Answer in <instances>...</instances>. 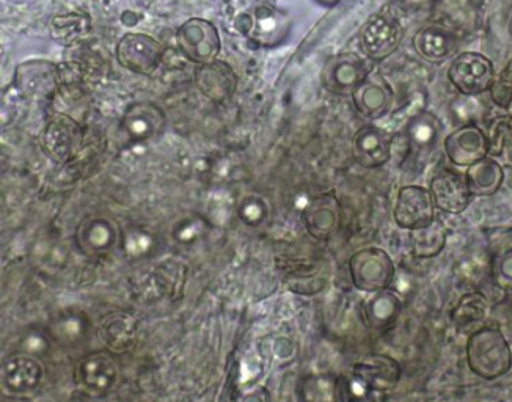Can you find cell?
<instances>
[{"mask_svg":"<svg viewBox=\"0 0 512 402\" xmlns=\"http://www.w3.org/2000/svg\"><path fill=\"white\" fill-rule=\"evenodd\" d=\"M393 140L395 137L379 126H363L352 140L355 161L365 169L384 167L392 159Z\"/></svg>","mask_w":512,"mask_h":402,"instance_id":"cell-12","label":"cell"},{"mask_svg":"<svg viewBox=\"0 0 512 402\" xmlns=\"http://www.w3.org/2000/svg\"><path fill=\"white\" fill-rule=\"evenodd\" d=\"M195 84L209 101L225 103L235 95L238 77L228 63L216 59L205 65H198L195 71Z\"/></svg>","mask_w":512,"mask_h":402,"instance_id":"cell-15","label":"cell"},{"mask_svg":"<svg viewBox=\"0 0 512 402\" xmlns=\"http://www.w3.org/2000/svg\"><path fill=\"white\" fill-rule=\"evenodd\" d=\"M92 29V21L84 13H70V15L57 16L52 21V37L60 44L70 46L76 41L84 40Z\"/></svg>","mask_w":512,"mask_h":402,"instance_id":"cell-23","label":"cell"},{"mask_svg":"<svg viewBox=\"0 0 512 402\" xmlns=\"http://www.w3.org/2000/svg\"><path fill=\"white\" fill-rule=\"evenodd\" d=\"M352 283L363 293H377L390 288L396 267L392 256L379 247H366L352 255L349 261Z\"/></svg>","mask_w":512,"mask_h":402,"instance_id":"cell-3","label":"cell"},{"mask_svg":"<svg viewBox=\"0 0 512 402\" xmlns=\"http://www.w3.org/2000/svg\"><path fill=\"white\" fill-rule=\"evenodd\" d=\"M447 241V228L439 220H434L428 227L409 231L410 255L417 260H431L445 250Z\"/></svg>","mask_w":512,"mask_h":402,"instance_id":"cell-20","label":"cell"},{"mask_svg":"<svg viewBox=\"0 0 512 402\" xmlns=\"http://www.w3.org/2000/svg\"><path fill=\"white\" fill-rule=\"evenodd\" d=\"M404 29L393 13L381 11L371 16L360 30V48L371 60H384L403 41Z\"/></svg>","mask_w":512,"mask_h":402,"instance_id":"cell-4","label":"cell"},{"mask_svg":"<svg viewBox=\"0 0 512 402\" xmlns=\"http://www.w3.org/2000/svg\"><path fill=\"white\" fill-rule=\"evenodd\" d=\"M176 43L181 54L189 62L197 65H205L216 60L222 48L219 30L213 22L202 18H192L184 22L176 33Z\"/></svg>","mask_w":512,"mask_h":402,"instance_id":"cell-6","label":"cell"},{"mask_svg":"<svg viewBox=\"0 0 512 402\" xmlns=\"http://www.w3.org/2000/svg\"><path fill=\"white\" fill-rule=\"evenodd\" d=\"M495 274H497L500 285L508 289L512 288V249L506 250L503 255L498 256Z\"/></svg>","mask_w":512,"mask_h":402,"instance_id":"cell-28","label":"cell"},{"mask_svg":"<svg viewBox=\"0 0 512 402\" xmlns=\"http://www.w3.org/2000/svg\"><path fill=\"white\" fill-rule=\"evenodd\" d=\"M448 81L467 98L491 92L494 85L495 68L489 57L480 52H462L448 68Z\"/></svg>","mask_w":512,"mask_h":402,"instance_id":"cell-2","label":"cell"},{"mask_svg":"<svg viewBox=\"0 0 512 402\" xmlns=\"http://www.w3.org/2000/svg\"><path fill=\"white\" fill-rule=\"evenodd\" d=\"M440 125L437 118L429 112H420L410 120L407 137L410 145L418 150L432 147L439 137Z\"/></svg>","mask_w":512,"mask_h":402,"instance_id":"cell-24","label":"cell"},{"mask_svg":"<svg viewBox=\"0 0 512 402\" xmlns=\"http://www.w3.org/2000/svg\"><path fill=\"white\" fill-rule=\"evenodd\" d=\"M354 376L377 393L392 392L401 381V365L387 354H370L355 363Z\"/></svg>","mask_w":512,"mask_h":402,"instance_id":"cell-14","label":"cell"},{"mask_svg":"<svg viewBox=\"0 0 512 402\" xmlns=\"http://www.w3.org/2000/svg\"><path fill=\"white\" fill-rule=\"evenodd\" d=\"M403 311V300L393 289L387 288L377 293H370L363 302V319L368 329L373 332L387 333L398 324Z\"/></svg>","mask_w":512,"mask_h":402,"instance_id":"cell-16","label":"cell"},{"mask_svg":"<svg viewBox=\"0 0 512 402\" xmlns=\"http://www.w3.org/2000/svg\"><path fill=\"white\" fill-rule=\"evenodd\" d=\"M164 125V115L154 104L137 103L129 107L125 115V128L132 136L145 137L154 134V131Z\"/></svg>","mask_w":512,"mask_h":402,"instance_id":"cell-21","label":"cell"},{"mask_svg":"<svg viewBox=\"0 0 512 402\" xmlns=\"http://www.w3.org/2000/svg\"><path fill=\"white\" fill-rule=\"evenodd\" d=\"M511 125H512V121H511Z\"/></svg>","mask_w":512,"mask_h":402,"instance_id":"cell-29","label":"cell"},{"mask_svg":"<svg viewBox=\"0 0 512 402\" xmlns=\"http://www.w3.org/2000/svg\"><path fill=\"white\" fill-rule=\"evenodd\" d=\"M16 84L26 98H49L55 90V68L49 62L24 63L16 73Z\"/></svg>","mask_w":512,"mask_h":402,"instance_id":"cell-18","label":"cell"},{"mask_svg":"<svg viewBox=\"0 0 512 402\" xmlns=\"http://www.w3.org/2000/svg\"><path fill=\"white\" fill-rule=\"evenodd\" d=\"M241 26L242 32L246 33L247 38L253 43L260 44L264 48H275L288 37L291 19L285 11L264 2L244 15Z\"/></svg>","mask_w":512,"mask_h":402,"instance_id":"cell-5","label":"cell"},{"mask_svg":"<svg viewBox=\"0 0 512 402\" xmlns=\"http://www.w3.org/2000/svg\"><path fill=\"white\" fill-rule=\"evenodd\" d=\"M164 48L147 33H128L117 46V60L125 70L140 76H151L158 70Z\"/></svg>","mask_w":512,"mask_h":402,"instance_id":"cell-9","label":"cell"},{"mask_svg":"<svg viewBox=\"0 0 512 402\" xmlns=\"http://www.w3.org/2000/svg\"><path fill=\"white\" fill-rule=\"evenodd\" d=\"M489 311V302L480 291L462 294L450 313L454 326L469 327L476 322L483 321Z\"/></svg>","mask_w":512,"mask_h":402,"instance_id":"cell-22","label":"cell"},{"mask_svg":"<svg viewBox=\"0 0 512 402\" xmlns=\"http://www.w3.org/2000/svg\"><path fill=\"white\" fill-rule=\"evenodd\" d=\"M337 402H376V398L373 390L352 374L338 382Z\"/></svg>","mask_w":512,"mask_h":402,"instance_id":"cell-26","label":"cell"},{"mask_svg":"<svg viewBox=\"0 0 512 402\" xmlns=\"http://www.w3.org/2000/svg\"><path fill=\"white\" fill-rule=\"evenodd\" d=\"M370 73L368 62L359 54L341 52L327 60L322 68V87L335 95L352 96Z\"/></svg>","mask_w":512,"mask_h":402,"instance_id":"cell-7","label":"cell"},{"mask_svg":"<svg viewBox=\"0 0 512 402\" xmlns=\"http://www.w3.org/2000/svg\"><path fill=\"white\" fill-rule=\"evenodd\" d=\"M354 106L362 117L379 120L390 112L395 93L381 73H370L355 90Z\"/></svg>","mask_w":512,"mask_h":402,"instance_id":"cell-13","label":"cell"},{"mask_svg":"<svg viewBox=\"0 0 512 402\" xmlns=\"http://www.w3.org/2000/svg\"><path fill=\"white\" fill-rule=\"evenodd\" d=\"M443 150L451 164L469 169L470 165L489 156L491 143L480 126L469 123V125L459 126L448 134L443 142Z\"/></svg>","mask_w":512,"mask_h":402,"instance_id":"cell-10","label":"cell"},{"mask_svg":"<svg viewBox=\"0 0 512 402\" xmlns=\"http://www.w3.org/2000/svg\"><path fill=\"white\" fill-rule=\"evenodd\" d=\"M393 219L401 230L406 231L431 225L436 220V205L429 189L417 184L401 187L396 195Z\"/></svg>","mask_w":512,"mask_h":402,"instance_id":"cell-8","label":"cell"},{"mask_svg":"<svg viewBox=\"0 0 512 402\" xmlns=\"http://www.w3.org/2000/svg\"><path fill=\"white\" fill-rule=\"evenodd\" d=\"M429 192L437 209L454 216L462 214L473 200L465 175L453 169H442L432 176Z\"/></svg>","mask_w":512,"mask_h":402,"instance_id":"cell-11","label":"cell"},{"mask_svg":"<svg viewBox=\"0 0 512 402\" xmlns=\"http://www.w3.org/2000/svg\"><path fill=\"white\" fill-rule=\"evenodd\" d=\"M492 98L503 109L512 110V60L495 79L491 88Z\"/></svg>","mask_w":512,"mask_h":402,"instance_id":"cell-27","label":"cell"},{"mask_svg":"<svg viewBox=\"0 0 512 402\" xmlns=\"http://www.w3.org/2000/svg\"><path fill=\"white\" fill-rule=\"evenodd\" d=\"M313 214H311V230L315 231L319 238L330 236L333 231L337 230L340 223V206H338L335 198H324L319 200L313 206Z\"/></svg>","mask_w":512,"mask_h":402,"instance_id":"cell-25","label":"cell"},{"mask_svg":"<svg viewBox=\"0 0 512 402\" xmlns=\"http://www.w3.org/2000/svg\"><path fill=\"white\" fill-rule=\"evenodd\" d=\"M465 180L473 197H492L500 191L505 181V172L498 161L487 156L480 162L470 165L465 172Z\"/></svg>","mask_w":512,"mask_h":402,"instance_id":"cell-19","label":"cell"},{"mask_svg":"<svg viewBox=\"0 0 512 402\" xmlns=\"http://www.w3.org/2000/svg\"><path fill=\"white\" fill-rule=\"evenodd\" d=\"M414 48L423 59L439 63L456 52L458 37L448 27L429 24L415 33Z\"/></svg>","mask_w":512,"mask_h":402,"instance_id":"cell-17","label":"cell"},{"mask_svg":"<svg viewBox=\"0 0 512 402\" xmlns=\"http://www.w3.org/2000/svg\"><path fill=\"white\" fill-rule=\"evenodd\" d=\"M465 352L470 371L484 381H497L511 371V346L500 329L476 330L467 340Z\"/></svg>","mask_w":512,"mask_h":402,"instance_id":"cell-1","label":"cell"}]
</instances>
